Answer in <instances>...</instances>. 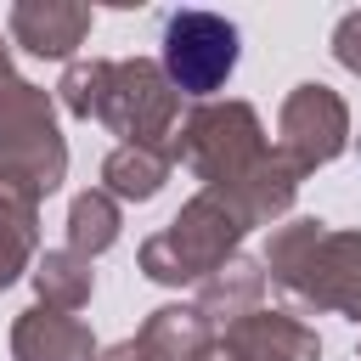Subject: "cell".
<instances>
[{"label": "cell", "instance_id": "cell-6", "mask_svg": "<svg viewBox=\"0 0 361 361\" xmlns=\"http://www.w3.org/2000/svg\"><path fill=\"white\" fill-rule=\"evenodd\" d=\"M243 56V39H237V23H226L220 11H175L164 23V73L180 96H214L231 68Z\"/></svg>", "mask_w": 361, "mask_h": 361}, {"label": "cell", "instance_id": "cell-11", "mask_svg": "<svg viewBox=\"0 0 361 361\" xmlns=\"http://www.w3.org/2000/svg\"><path fill=\"white\" fill-rule=\"evenodd\" d=\"M135 344H141L152 361H214L220 333H214V322H209L197 305H158V310L141 322Z\"/></svg>", "mask_w": 361, "mask_h": 361}, {"label": "cell", "instance_id": "cell-13", "mask_svg": "<svg viewBox=\"0 0 361 361\" xmlns=\"http://www.w3.org/2000/svg\"><path fill=\"white\" fill-rule=\"evenodd\" d=\"M259 293H265V265L248 259V254H231L214 276L197 282V310L209 322H226L231 327V322H243V316L259 310Z\"/></svg>", "mask_w": 361, "mask_h": 361}, {"label": "cell", "instance_id": "cell-10", "mask_svg": "<svg viewBox=\"0 0 361 361\" xmlns=\"http://www.w3.org/2000/svg\"><path fill=\"white\" fill-rule=\"evenodd\" d=\"M96 355L102 350H96L90 327L68 310L34 305L11 322V361H96Z\"/></svg>", "mask_w": 361, "mask_h": 361}, {"label": "cell", "instance_id": "cell-12", "mask_svg": "<svg viewBox=\"0 0 361 361\" xmlns=\"http://www.w3.org/2000/svg\"><path fill=\"white\" fill-rule=\"evenodd\" d=\"M39 259V197L0 180V288H11Z\"/></svg>", "mask_w": 361, "mask_h": 361}, {"label": "cell", "instance_id": "cell-4", "mask_svg": "<svg viewBox=\"0 0 361 361\" xmlns=\"http://www.w3.org/2000/svg\"><path fill=\"white\" fill-rule=\"evenodd\" d=\"M0 180H17L34 197H51L68 180V141L45 85L17 79L0 96Z\"/></svg>", "mask_w": 361, "mask_h": 361}, {"label": "cell", "instance_id": "cell-16", "mask_svg": "<svg viewBox=\"0 0 361 361\" xmlns=\"http://www.w3.org/2000/svg\"><path fill=\"white\" fill-rule=\"evenodd\" d=\"M118 231H124V214H118V197H107L102 186H90V192H79V197L68 203V248H73V254H85V259H96V254H107V248L118 243Z\"/></svg>", "mask_w": 361, "mask_h": 361}, {"label": "cell", "instance_id": "cell-17", "mask_svg": "<svg viewBox=\"0 0 361 361\" xmlns=\"http://www.w3.org/2000/svg\"><path fill=\"white\" fill-rule=\"evenodd\" d=\"M102 73H107V56L68 62L62 79H56V102H62L73 118H96V107H102Z\"/></svg>", "mask_w": 361, "mask_h": 361}, {"label": "cell", "instance_id": "cell-3", "mask_svg": "<svg viewBox=\"0 0 361 361\" xmlns=\"http://www.w3.org/2000/svg\"><path fill=\"white\" fill-rule=\"evenodd\" d=\"M243 231H248L243 214H237L220 192H197V197H186V203L175 209V220H169L164 231H152V237L141 243V271H147L152 282H164V288L203 282V276H214V271L237 254Z\"/></svg>", "mask_w": 361, "mask_h": 361}, {"label": "cell", "instance_id": "cell-15", "mask_svg": "<svg viewBox=\"0 0 361 361\" xmlns=\"http://www.w3.org/2000/svg\"><path fill=\"white\" fill-rule=\"evenodd\" d=\"M28 276H34V293H39L45 310H68V316H73V310H85L90 293H96V271H90V259L73 254V248H45Z\"/></svg>", "mask_w": 361, "mask_h": 361}, {"label": "cell", "instance_id": "cell-8", "mask_svg": "<svg viewBox=\"0 0 361 361\" xmlns=\"http://www.w3.org/2000/svg\"><path fill=\"white\" fill-rule=\"evenodd\" d=\"M220 350L231 361H322L316 327H305L288 310H254L220 333Z\"/></svg>", "mask_w": 361, "mask_h": 361}, {"label": "cell", "instance_id": "cell-9", "mask_svg": "<svg viewBox=\"0 0 361 361\" xmlns=\"http://www.w3.org/2000/svg\"><path fill=\"white\" fill-rule=\"evenodd\" d=\"M90 23H96V11H90V6H73V0H17L11 17H6L11 39H17L23 51L45 56V62L73 56V51L90 39Z\"/></svg>", "mask_w": 361, "mask_h": 361}, {"label": "cell", "instance_id": "cell-19", "mask_svg": "<svg viewBox=\"0 0 361 361\" xmlns=\"http://www.w3.org/2000/svg\"><path fill=\"white\" fill-rule=\"evenodd\" d=\"M96 361H152V355H147V350H141L135 338H124V344H113V350H102Z\"/></svg>", "mask_w": 361, "mask_h": 361}, {"label": "cell", "instance_id": "cell-18", "mask_svg": "<svg viewBox=\"0 0 361 361\" xmlns=\"http://www.w3.org/2000/svg\"><path fill=\"white\" fill-rule=\"evenodd\" d=\"M333 56H338V68L361 73V11H344V17H338V28H333Z\"/></svg>", "mask_w": 361, "mask_h": 361}, {"label": "cell", "instance_id": "cell-14", "mask_svg": "<svg viewBox=\"0 0 361 361\" xmlns=\"http://www.w3.org/2000/svg\"><path fill=\"white\" fill-rule=\"evenodd\" d=\"M169 164H175L169 147H113L102 158V192L118 197V203H147V197L164 192Z\"/></svg>", "mask_w": 361, "mask_h": 361}, {"label": "cell", "instance_id": "cell-5", "mask_svg": "<svg viewBox=\"0 0 361 361\" xmlns=\"http://www.w3.org/2000/svg\"><path fill=\"white\" fill-rule=\"evenodd\" d=\"M96 118L118 135V147H169L180 130V90L169 85L164 62L124 56L102 73V107Z\"/></svg>", "mask_w": 361, "mask_h": 361}, {"label": "cell", "instance_id": "cell-1", "mask_svg": "<svg viewBox=\"0 0 361 361\" xmlns=\"http://www.w3.org/2000/svg\"><path fill=\"white\" fill-rule=\"evenodd\" d=\"M259 265L299 310H338L361 322V231H333L327 220L299 214L265 237Z\"/></svg>", "mask_w": 361, "mask_h": 361}, {"label": "cell", "instance_id": "cell-7", "mask_svg": "<svg viewBox=\"0 0 361 361\" xmlns=\"http://www.w3.org/2000/svg\"><path fill=\"white\" fill-rule=\"evenodd\" d=\"M344 147H350V107H344V96L333 85H322V79L293 85L282 113H276V152L299 175H310V169L333 164Z\"/></svg>", "mask_w": 361, "mask_h": 361}, {"label": "cell", "instance_id": "cell-20", "mask_svg": "<svg viewBox=\"0 0 361 361\" xmlns=\"http://www.w3.org/2000/svg\"><path fill=\"white\" fill-rule=\"evenodd\" d=\"M17 85V73H11V56H6V45H0V96Z\"/></svg>", "mask_w": 361, "mask_h": 361}, {"label": "cell", "instance_id": "cell-2", "mask_svg": "<svg viewBox=\"0 0 361 361\" xmlns=\"http://www.w3.org/2000/svg\"><path fill=\"white\" fill-rule=\"evenodd\" d=\"M169 152L203 180V192H231V186H243L276 147L265 141L259 113H254L248 102H231V96H226V102H197V107L180 118Z\"/></svg>", "mask_w": 361, "mask_h": 361}]
</instances>
